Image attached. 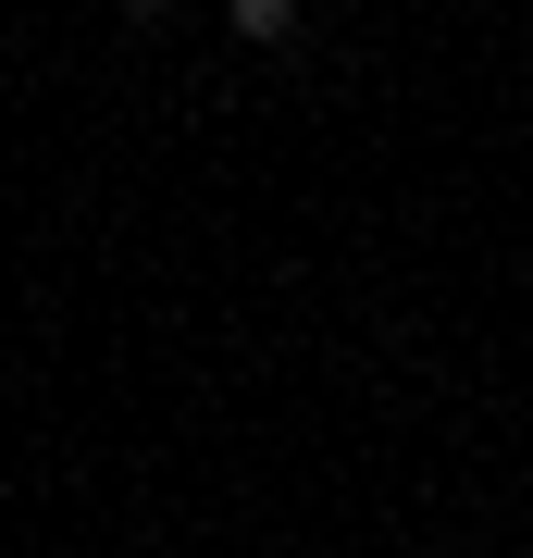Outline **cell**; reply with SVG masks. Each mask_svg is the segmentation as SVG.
I'll list each match as a JSON object with an SVG mask.
<instances>
[{
	"label": "cell",
	"instance_id": "1",
	"mask_svg": "<svg viewBox=\"0 0 533 558\" xmlns=\"http://www.w3.org/2000/svg\"><path fill=\"white\" fill-rule=\"evenodd\" d=\"M237 38H261V50H286V38H298V0H237Z\"/></svg>",
	"mask_w": 533,
	"mask_h": 558
}]
</instances>
